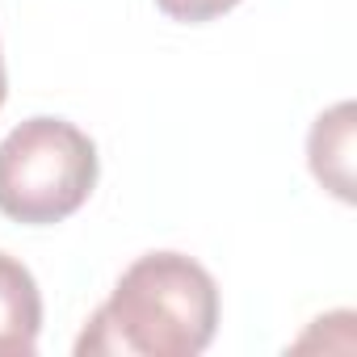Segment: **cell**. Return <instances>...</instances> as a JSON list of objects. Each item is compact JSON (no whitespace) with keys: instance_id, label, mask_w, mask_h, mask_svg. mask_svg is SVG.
Instances as JSON below:
<instances>
[{"instance_id":"obj_1","label":"cell","mask_w":357,"mask_h":357,"mask_svg":"<svg viewBox=\"0 0 357 357\" xmlns=\"http://www.w3.org/2000/svg\"><path fill=\"white\" fill-rule=\"evenodd\" d=\"M215 328V278L185 252H147L93 311L76 357H198Z\"/></svg>"},{"instance_id":"obj_2","label":"cell","mask_w":357,"mask_h":357,"mask_svg":"<svg viewBox=\"0 0 357 357\" xmlns=\"http://www.w3.org/2000/svg\"><path fill=\"white\" fill-rule=\"evenodd\" d=\"M97 190V143L68 118H26L0 139V215L51 227Z\"/></svg>"},{"instance_id":"obj_3","label":"cell","mask_w":357,"mask_h":357,"mask_svg":"<svg viewBox=\"0 0 357 357\" xmlns=\"http://www.w3.org/2000/svg\"><path fill=\"white\" fill-rule=\"evenodd\" d=\"M43 332V294L34 273L0 252V357H30Z\"/></svg>"},{"instance_id":"obj_4","label":"cell","mask_w":357,"mask_h":357,"mask_svg":"<svg viewBox=\"0 0 357 357\" xmlns=\"http://www.w3.org/2000/svg\"><path fill=\"white\" fill-rule=\"evenodd\" d=\"M307 160L324 190L340 202H353V105L340 101L324 109L307 135Z\"/></svg>"},{"instance_id":"obj_5","label":"cell","mask_w":357,"mask_h":357,"mask_svg":"<svg viewBox=\"0 0 357 357\" xmlns=\"http://www.w3.org/2000/svg\"><path fill=\"white\" fill-rule=\"evenodd\" d=\"M160 13L172 17V22H185V26H202V22H215L223 13H231L240 0H155Z\"/></svg>"},{"instance_id":"obj_6","label":"cell","mask_w":357,"mask_h":357,"mask_svg":"<svg viewBox=\"0 0 357 357\" xmlns=\"http://www.w3.org/2000/svg\"><path fill=\"white\" fill-rule=\"evenodd\" d=\"M5 93H9V80H5V55H0V105H5Z\"/></svg>"}]
</instances>
